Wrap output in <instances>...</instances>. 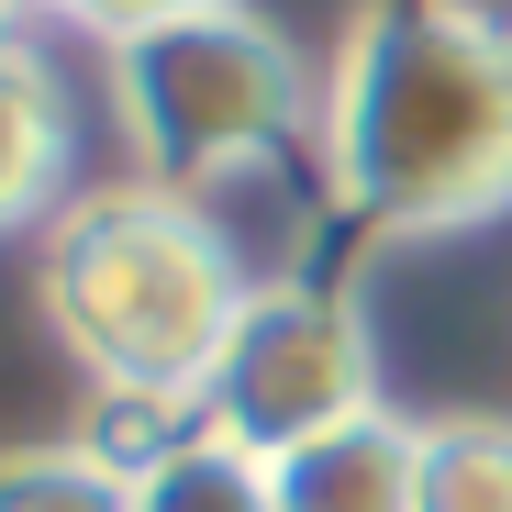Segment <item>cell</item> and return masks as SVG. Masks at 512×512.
Masks as SVG:
<instances>
[{
	"label": "cell",
	"instance_id": "1",
	"mask_svg": "<svg viewBox=\"0 0 512 512\" xmlns=\"http://www.w3.org/2000/svg\"><path fill=\"white\" fill-rule=\"evenodd\" d=\"M312 156L368 234H468L512 212V12L357 0L312 90Z\"/></svg>",
	"mask_w": 512,
	"mask_h": 512
},
{
	"label": "cell",
	"instance_id": "2",
	"mask_svg": "<svg viewBox=\"0 0 512 512\" xmlns=\"http://www.w3.org/2000/svg\"><path fill=\"white\" fill-rule=\"evenodd\" d=\"M245 290L256 279L234 268L212 212L190 190H156V179L78 190L34 245V301L56 323V346L123 412H190L201 423V390H212V357H223Z\"/></svg>",
	"mask_w": 512,
	"mask_h": 512
},
{
	"label": "cell",
	"instance_id": "3",
	"mask_svg": "<svg viewBox=\"0 0 512 512\" xmlns=\"http://www.w3.org/2000/svg\"><path fill=\"white\" fill-rule=\"evenodd\" d=\"M312 90L323 78L245 0H212L190 23H156V34L112 45V112H123V145H134V179H156V190H201L223 167H256L268 145H290Z\"/></svg>",
	"mask_w": 512,
	"mask_h": 512
},
{
	"label": "cell",
	"instance_id": "4",
	"mask_svg": "<svg viewBox=\"0 0 512 512\" xmlns=\"http://www.w3.org/2000/svg\"><path fill=\"white\" fill-rule=\"evenodd\" d=\"M390 412L379 401V346H368V312L323 279H256L223 357H212V390H201V435L245 446V457H301L346 423Z\"/></svg>",
	"mask_w": 512,
	"mask_h": 512
},
{
	"label": "cell",
	"instance_id": "5",
	"mask_svg": "<svg viewBox=\"0 0 512 512\" xmlns=\"http://www.w3.org/2000/svg\"><path fill=\"white\" fill-rule=\"evenodd\" d=\"M67 156H78L67 90L45 78L34 45H0V234H34V223H56L78 201L67 190Z\"/></svg>",
	"mask_w": 512,
	"mask_h": 512
},
{
	"label": "cell",
	"instance_id": "6",
	"mask_svg": "<svg viewBox=\"0 0 512 512\" xmlns=\"http://www.w3.org/2000/svg\"><path fill=\"white\" fill-rule=\"evenodd\" d=\"M268 490L279 512H412V423L368 412L301 457H268Z\"/></svg>",
	"mask_w": 512,
	"mask_h": 512
},
{
	"label": "cell",
	"instance_id": "7",
	"mask_svg": "<svg viewBox=\"0 0 512 512\" xmlns=\"http://www.w3.org/2000/svg\"><path fill=\"white\" fill-rule=\"evenodd\" d=\"M412 512H512V423L501 412L412 423Z\"/></svg>",
	"mask_w": 512,
	"mask_h": 512
},
{
	"label": "cell",
	"instance_id": "8",
	"mask_svg": "<svg viewBox=\"0 0 512 512\" xmlns=\"http://www.w3.org/2000/svg\"><path fill=\"white\" fill-rule=\"evenodd\" d=\"M134 512H279V490H268V457H245V446L190 423V435H167L134 468Z\"/></svg>",
	"mask_w": 512,
	"mask_h": 512
},
{
	"label": "cell",
	"instance_id": "9",
	"mask_svg": "<svg viewBox=\"0 0 512 512\" xmlns=\"http://www.w3.org/2000/svg\"><path fill=\"white\" fill-rule=\"evenodd\" d=\"M0 512H134V468L101 457L90 435L0 446Z\"/></svg>",
	"mask_w": 512,
	"mask_h": 512
},
{
	"label": "cell",
	"instance_id": "10",
	"mask_svg": "<svg viewBox=\"0 0 512 512\" xmlns=\"http://www.w3.org/2000/svg\"><path fill=\"white\" fill-rule=\"evenodd\" d=\"M34 12H67L78 34L134 45V34H156V23H190V12H212V0H34Z\"/></svg>",
	"mask_w": 512,
	"mask_h": 512
},
{
	"label": "cell",
	"instance_id": "11",
	"mask_svg": "<svg viewBox=\"0 0 512 512\" xmlns=\"http://www.w3.org/2000/svg\"><path fill=\"white\" fill-rule=\"evenodd\" d=\"M23 12H34V0H0V45H23Z\"/></svg>",
	"mask_w": 512,
	"mask_h": 512
}]
</instances>
